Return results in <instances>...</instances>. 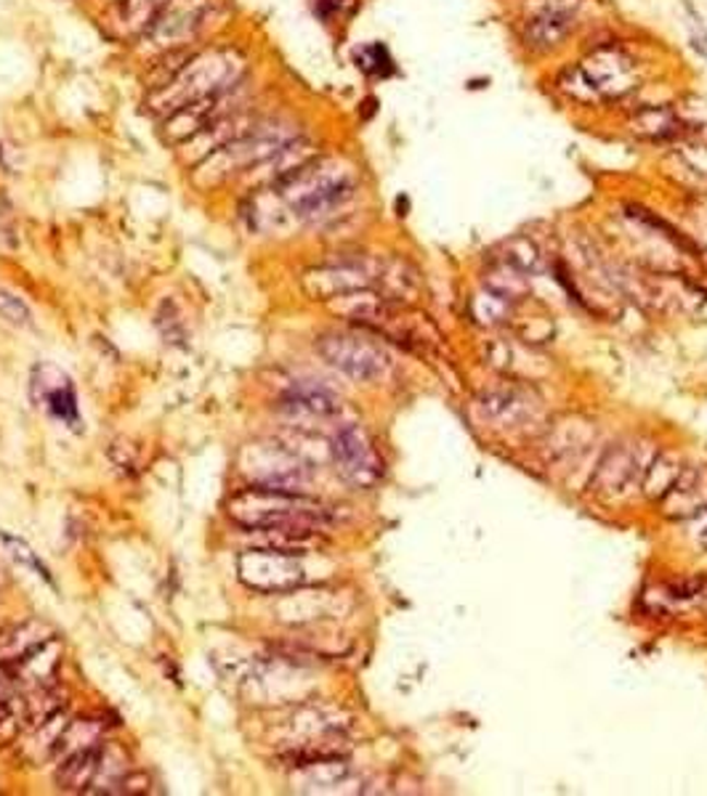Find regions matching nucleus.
Segmentation results:
<instances>
[{
    "label": "nucleus",
    "instance_id": "20",
    "mask_svg": "<svg viewBox=\"0 0 707 796\" xmlns=\"http://www.w3.org/2000/svg\"><path fill=\"white\" fill-rule=\"evenodd\" d=\"M354 61H357L359 70L368 77H388L394 75V57L388 53V48L383 43H368V46L357 48L354 53Z\"/></svg>",
    "mask_w": 707,
    "mask_h": 796
},
{
    "label": "nucleus",
    "instance_id": "10",
    "mask_svg": "<svg viewBox=\"0 0 707 796\" xmlns=\"http://www.w3.org/2000/svg\"><path fill=\"white\" fill-rule=\"evenodd\" d=\"M331 455L335 462V470L344 475V481H349L351 486L357 489H370L381 481L383 475V459L378 457L373 441L368 438V433L362 427L349 425L344 431H338V436L333 438Z\"/></svg>",
    "mask_w": 707,
    "mask_h": 796
},
{
    "label": "nucleus",
    "instance_id": "5",
    "mask_svg": "<svg viewBox=\"0 0 707 796\" xmlns=\"http://www.w3.org/2000/svg\"><path fill=\"white\" fill-rule=\"evenodd\" d=\"M229 518L245 531L253 529H312L333 523V512L301 492L269 486H248L229 499Z\"/></svg>",
    "mask_w": 707,
    "mask_h": 796
},
{
    "label": "nucleus",
    "instance_id": "15",
    "mask_svg": "<svg viewBox=\"0 0 707 796\" xmlns=\"http://www.w3.org/2000/svg\"><path fill=\"white\" fill-rule=\"evenodd\" d=\"M101 744H105V740H99V744L88 746V749L77 751V755L67 757L59 762L57 775L53 777H57V786L62 788V792L88 794L91 783H94V777H96V770H99Z\"/></svg>",
    "mask_w": 707,
    "mask_h": 796
},
{
    "label": "nucleus",
    "instance_id": "17",
    "mask_svg": "<svg viewBox=\"0 0 707 796\" xmlns=\"http://www.w3.org/2000/svg\"><path fill=\"white\" fill-rule=\"evenodd\" d=\"M107 725L101 720H96V716H81V720H72L67 722V727L62 731V736H59L57 746H53V757L51 759H62L77 755V751L88 749V746L99 744L101 736H105Z\"/></svg>",
    "mask_w": 707,
    "mask_h": 796
},
{
    "label": "nucleus",
    "instance_id": "23",
    "mask_svg": "<svg viewBox=\"0 0 707 796\" xmlns=\"http://www.w3.org/2000/svg\"><path fill=\"white\" fill-rule=\"evenodd\" d=\"M96 3H99V9H105V5L112 3V0H96Z\"/></svg>",
    "mask_w": 707,
    "mask_h": 796
},
{
    "label": "nucleus",
    "instance_id": "16",
    "mask_svg": "<svg viewBox=\"0 0 707 796\" xmlns=\"http://www.w3.org/2000/svg\"><path fill=\"white\" fill-rule=\"evenodd\" d=\"M346 777H349V764L340 762L338 757H320L296 764L292 783L298 792H320V788L338 786Z\"/></svg>",
    "mask_w": 707,
    "mask_h": 796
},
{
    "label": "nucleus",
    "instance_id": "18",
    "mask_svg": "<svg viewBox=\"0 0 707 796\" xmlns=\"http://www.w3.org/2000/svg\"><path fill=\"white\" fill-rule=\"evenodd\" d=\"M283 407L296 414H312V418H333L340 409L338 398L331 390L314 388V385H296L288 396L283 398Z\"/></svg>",
    "mask_w": 707,
    "mask_h": 796
},
{
    "label": "nucleus",
    "instance_id": "2",
    "mask_svg": "<svg viewBox=\"0 0 707 796\" xmlns=\"http://www.w3.org/2000/svg\"><path fill=\"white\" fill-rule=\"evenodd\" d=\"M301 133H307L292 114L288 112H269L264 114L253 128H248L242 136H237L221 149H216L203 162L189 168V183L197 192H213L237 179H248L255 168L283 152L290 141H296Z\"/></svg>",
    "mask_w": 707,
    "mask_h": 796
},
{
    "label": "nucleus",
    "instance_id": "12",
    "mask_svg": "<svg viewBox=\"0 0 707 796\" xmlns=\"http://www.w3.org/2000/svg\"><path fill=\"white\" fill-rule=\"evenodd\" d=\"M575 14L577 0L538 5L535 14H529L527 22H524V40H527V46L538 48V51H551V48L562 46L570 38L572 27H575Z\"/></svg>",
    "mask_w": 707,
    "mask_h": 796
},
{
    "label": "nucleus",
    "instance_id": "9",
    "mask_svg": "<svg viewBox=\"0 0 707 796\" xmlns=\"http://www.w3.org/2000/svg\"><path fill=\"white\" fill-rule=\"evenodd\" d=\"M316 351L327 364L340 370L354 379H375L386 372L388 357L375 342L359 338V335L331 333L316 340Z\"/></svg>",
    "mask_w": 707,
    "mask_h": 796
},
{
    "label": "nucleus",
    "instance_id": "22",
    "mask_svg": "<svg viewBox=\"0 0 707 796\" xmlns=\"http://www.w3.org/2000/svg\"><path fill=\"white\" fill-rule=\"evenodd\" d=\"M149 792V775L144 773H125L123 777H120L118 788H115V794H146Z\"/></svg>",
    "mask_w": 707,
    "mask_h": 796
},
{
    "label": "nucleus",
    "instance_id": "19",
    "mask_svg": "<svg viewBox=\"0 0 707 796\" xmlns=\"http://www.w3.org/2000/svg\"><path fill=\"white\" fill-rule=\"evenodd\" d=\"M67 722H70V720H67V714L62 709V712L48 716L46 722L35 725V736L29 738V744H27L29 757H33V759H51L53 757V746H57L59 736H62Z\"/></svg>",
    "mask_w": 707,
    "mask_h": 796
},
{
    "label": "nucleus",
    "instance_id": "8",
    "mask_svg": "<svg viewBox=\"0 0 707 796\" xmlns=\"http://www.w3.org/2000/svg\"><path fill=\"white\" fill-rule=\"evenodd\" d=\"M242 473L250 478V486L283 489V492L307 494L309 468L301 455L283 444H250L240 455Z\"/></svg>",
    "mask_w": 707,
    "mask_h": 796
},
{
    "label": "nucleus",
    "instance_id": "11",
    "mask_svg": "<svg viewBox=\"0 0 707 796\" xmlns=\"http://www.w3.org/2000/svg\"><path fill=\"white\" fill-rule=\"evenodd\" d=\"M170 0H112V3L99 9V22L105 24L109 38L131 46L133 40L142 38V33L157 20Z\"/></svg>",
    "mask_w": 707,
    "mask_h": 796
},
{
    "label": "nucleus",
    "instance_id": "21",
    "mask_svg": "<svg viewBox=\"0 0 707 796\" xmlns=\"http://www.w3.org/2000/svg\"><path fill=\"white\" fill-rule=\"evenodd\" d=\"M0 316L5 322L16 324V327H27L29 324V309L24 305V300L11 296L9 290H0Z\"/></svg>",
    "mask_w": 707,
    "mask_h": 796
},
{
    "label": "nucleus",
    "instance_id": "6",
    "mask_svg": "<svg viewBox=\"0 0 707 796\" xmlns=\"http://www.w3.org/2000/svg\"><path fill=\"white\" fill-rule=\"evenodd\" d=\"M261 104V85L253 75H248L240 85L227 91L221 96H213L208 101H200L194 107L181 109V112L170 114V118L160 120V138L163 144H168L170 149H176L179 144H184L192 136H197L200 131L211 128L213 122L229 118V114L245 112V109Z\"/></svg>",
    "mask_w": 707,
    "mask_h": 796
},
{
    "label": "nucleus",
    "instance_id": "14",
    "mask_svg": "<svg viewBox=\"0 0 707 796\" xmlns=\"http://www.w3.org/2000/svg\"><path fill=\"white\" fill-rule=\"evenodd\" d=\"M33 394L38 401H43L48 409H51V414H57L59 420L75 425L77 422L75 390H72L70 377H67L62 370L53 366V379H48V364H40L33 377Z\"/></svg>",
    "mask_w": 707,
    "mask_h": 796
},
{
    "label": "nucleus",
    "instance_id": "7",
    "mask_svg": "<svg viewBox=\"0 0 707 796\" xmlns=\"http://www.w3.org/2000/svg\"><path fill=\"white\" fill-rule=\"evenodd\" d=\"M237 574L250 590L264 595H285L309 584V571L301 555L279 553L269 547H253L237 557Z\"/></svg>",
    "mask_w": 707,
    "mask_h": 796
},
{
    "label": "nucleus",
    "instance_id": "1",
    "mask_svg": "<svg viewBox=\"0 0 707 796\" xmlns=\"http://www.w3.org/2000/svg\"><path fill=\"white\" fill-rule=\"evenodd\" d=\"M248 75H253V51L248 43L216 38L200 46L166 88L142 96L144 114L160 122L181 109L227 94Z\"/></svg>",
    "mask_w": 707,
    "mask_h": 796
},
{
    "label": "nucleus",
    "instance_id": "4",
    "mask_svg": "<svg viewBox=\"0 0 707 796\" xmlns=\"http://www.w3.org/2000/svg\"><path fill=\"white\" fill-rule=\"evenodd\" d=\"M231 20L229 0H170L157 20L133 40L131 53L139 59L176 51V48H200L221 38V29Z\"/></svg>",
    "mask_w": 707,
    "mask_h": 796
},
{
    "label": "nucleus",
    "instance_id": "13",
    "mask_svg": "<svg viewBox=\"0 0 707 796\" xmlns=\"http://www.w3.org/2000/svg\"><path fill=\"white\" fill-rule=\"evenodd\" d=\"M370 285V277L359 266L344 263V266H325L303 274V290L312 300H333L344 292L362 290Z\"/></svg>",
    "mask_w": 707,
    "mask_h": 796
},
{
    "label": "nucleus",
    "instance_id": "3",
    "mask_svg": "<svg viewBox=\"0 0 707 796\" xmlns=\"http://www.w3.org/2000/svg\"><path fill=\"white\" fill-rule=\"evenodd\" d=\"M264 192H272L283 202L292 218L303 224H322L354 200L357 173L340 159L316 155Z\"/></svg>",
    "mask_w": 707,
    "mask_h": 796
}]
</instances>
